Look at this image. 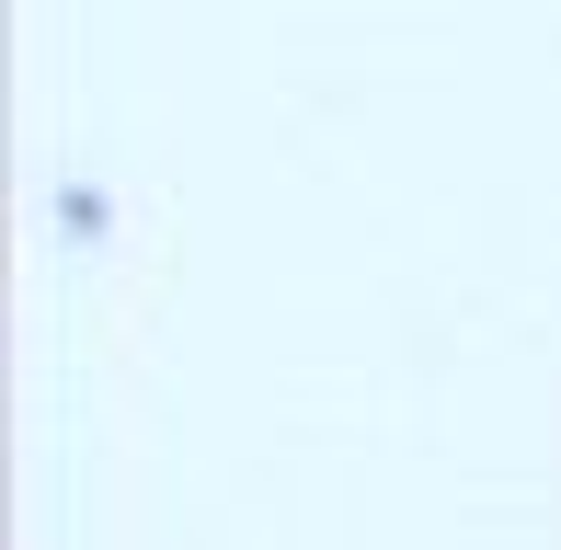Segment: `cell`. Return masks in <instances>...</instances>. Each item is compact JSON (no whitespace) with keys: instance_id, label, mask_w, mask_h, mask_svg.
Listing matches in <instances>:
<instances>
[]
</instances>
